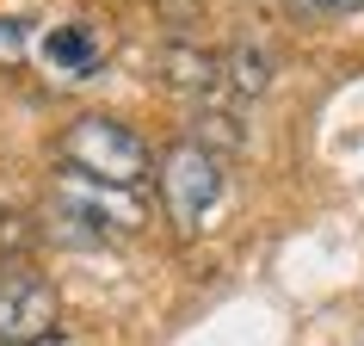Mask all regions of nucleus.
<instances>
[{
	"instance_id": "7",
	"label": "nucleus",
	"mask_w": 364,
	"mask_h": 346,
	"mask_svg": "<svg viewBox=\"0 0 364 346\" xmlns=\"http://www.w3.org/2000/svg\"><path fill=\"white\" fill-rule=\"evenodd\" d=\"M192 142H204L210 154H223V161H229L235 149H247V130H241V117H235V112H216V105H198Z\"/></svg>"
},
{
	"instance_id": "2",
	"label": "nucleus",
	"mask_w": 364,
	"mask_h": 346,
	"mask_svg": "<svg viewBox=\"0 0 364 346\" xmlns=\"http://www.w3.org/2000/svg\"><path fill=\"white\" fill-rule=\"evenodd\" d=\"M154 179H161V198H167L173 223H179V229H198V223L216 211L223 186H229V167H223V154H210L204 142L186 136V142H173V149L161 154Z\"/></svg>"
},
{
	"instance_id": "9",
	"label": "nucleus",
	"mask_w": 364,
	"mask_h": 346,
	"mask_svg": "<svg viewBox=\"0 0 364 346\" xmlns=\"http://www.w3.org/2000/svg\"><path fill=\"white\" fill-rule=\"evenodd\" d=\"M50 56H56L62 68H93V43H87V31H80V25H68V31H56V38H50Z\"/></svg>"
},
{
	"instance_id": "8",
	"label": "nucleus",
	"mask_w": 364,
	"mask_h": 346,
	"mask_svg": "<svg viewBox=\"0 0 364 346\" xmlns=\"http://www.w3.org/2000/svg\"><path fill=\"white\" fill-rule=\"evenodd\" d=\"M31 248H38V229H31L19 211L0 204V260H31Z\"/></svg>"
},
{
	"instance_id": "6",
	"label": "nucleus",
	"mask_w": 364,
	"mask_h": 346,
	"mask_svg": "<svg viewBox=\"0 0 364 346\" xmlns=\"http://www.w3.org/2000/svg\"><path fill=\"white\" fill-rule=\"evenodd\" d=\"M272 80H278V50H272V43L241 38L229 56H223V87H235L241 99H259Z\"/></svg>"
},
{
	"instance_id": "5",
	"label": "nucleus",
	"mask_w": 364,
	"mask_h": 346,
	"mask_svg": "<svg viewBox=\"0 0 364 346\" xmlns=\"http://www.w3.org/2000/svg\"><path fill=\"white\" fill-rule=\"evenodd\" d=\"M161 80L179 87V93L210 99L216 87H223V56H216V50H198V43H167V50H161Z\"/></svg>"
},
{
	"instance_id": "4",
	"label": "nucleus",
	"mask_w": 364,
	"mask_h": 346,
	"mask_svg": "<svg viewBox=\"0 0 364 346\" xmlns=\"http://www.w3.org/2000/svg\"><path fill=\"white\" fill-rule=\"evenodd\" d=\"M50 216H56L62 235L80 241V248H99V241H117V235L136 229V211H130V204H117L112 186H93V179L62 186L56 204H50Z\"/></svg>"
},
{
	"instance_id": "1",
	"label": "nucleus",
	"mask_w": 364,
	"mask_h": 346,
	"mask_svg": "<svg viewBox=\"0 0 364 346\" xmlns=\"http://www.w3.org/2000/svg\"><path fill=\"white\" fill-rule=\"evenodd\" d=\"M62 167H75V179H93V186H117V192H130L154 173V154L149 142L130 130V124H117L105 112H87L68 124L62 136Z\"/></svg>"
},
{
	"instance_id": "10",
	"label": "nucleus",
	"mask_w": 364,
	"mask_h": 346,
	"mask_svg": "<svg viewBox=\"0 0 364 346\" xmlns=\"http://www.w3.org/2000/svg\"><path fill=\"white\" fill-rule=\"evenodd\" d=\"M296 13H340V0H296Z\"/></svg>"
},
{
	"instance_id": "3",
	"label": "nucleus",
	"mask_w": 364,
	"mask_h": 346,
	"mask_svg": "<svg viewBox=\"0 0 364 346\" xmlns=\"http://www.w3.org/2000/svg\"><path fill=\"white\" fill-rule=\"evenodd\" d=\"M56 315V290L31 272V260H0V346H43Z\"/></svg>"
}]
</instances>
